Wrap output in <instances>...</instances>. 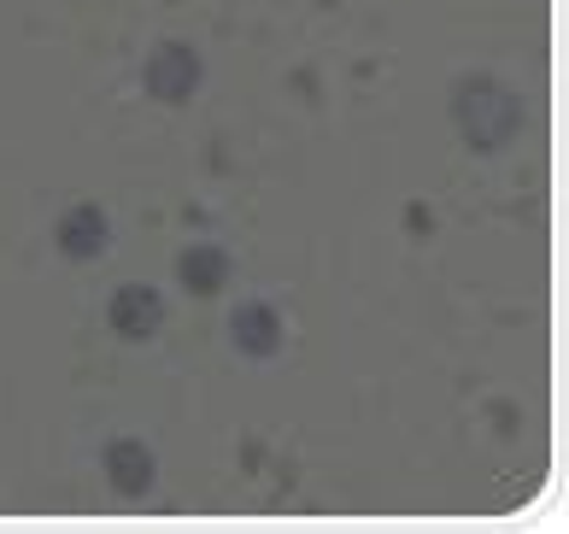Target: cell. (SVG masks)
<instances>
[{
  "label": "cell",
  "mask_w": 569,
  "mask_h": 534,
  "mask_svg": "<svg viewBox=\"0 0 569 534\" xmlns=\"http://www.w3.org/2000/svg\"><path fill=\"white\" fill-rule=\"evenodd\" d=\"M452 123L476 154H505V147L522 136L529 112H522V100L505 89L499 77H463L452 89Z\"/></svg>",
  "instance_id": "cell-1"
},
{
  "label": "cell",
  "mask_w": 569,
  "mask_h": 534,
  "mask_svg": "<svg viewBox=\"0 0 569 534\" xmlns=\"http://www.w3.org/2000/svg\"><path fill=\"white\" fill-rule=\"evenodd\" d=\"M200 77H206V66H200V53L188 48V41H159V48L141 59V89L153 100H164V106L194 100Z\"/></svg>",
  "instance_id": "cell-2"
},
{
  "label": "cell",
  "mask_w": 569,
  "mask_h": 534,
  "mask_svg": "<svg viewBox=\"0 0 569 534\" xmlns=\"http://www.w3.org/2000/svg\"><path fill=\"white\" fill-rule=\"evenodd\" d=\"M107 317L123 340H153L159 324H164V300H159V288H147V283H123L107 300Z\"/></svg>",
  "instance_id": "cell-3"
},
{
  "label": "cell",
  "mask_w": 569,
  "mask_h": 534,
  "mask_svg": "<svg viewBox=\"0 0 569 534\" xmlns=\"http://www.w3.org/2000/svg\"><path fill=\"white\" fill-rule=\"evenodd\" d=\"M53 241H59V253H66V259L89 265V259H100V253H107L112 224H107V211H100V206H71L66 218H59Z\"/></svg>",
  "instance_id": "cell-4"
},
{
  "label": "cell",
  "mask_w": 569,
  "mask_h": 534,
  "mask_svg": "<svg viewBox=\"0 0 569 534\" xmlns=\"http://www.w3.org/2000/svg\"><path fill=\"white\" fill-rule=\"evenodd\" d=\"M229 347H236L241 358H277L282 347V317L270 312V306H241L236 317H229Z\"/></svg>",
  "instance_id": "cell-5"
},
{
  "label": "cell",
  "mask_w": 569,
  "mask_h": 534,
  "mask_svg": "<svg viewBox=\"0 0 569 534\" xmlns=\"http://www.w3.org/2000/svg\"><path fill=\"white\" fill-rule=\"evenodd\" d=\"M153 476H159V464L141 441H112L107 446V482H112L118 500H141L147 487H153Z\"/></svg>",
  "instance_id": "cell-6"
},
{
  "label": "cell",
  "mask_w": 569,
  "mask_h": 534,
  "mask_svg": "<svg viewBox=\"0 0 569 534\" xmlns=\"http://www.w3.org/2000/svg\"><path fill=\"white\" fill-rule=\"evenodd\" d=\"M177 283L194 294V300H212V294L229 288V253L223 247H188L182 259H177Z\"/></svg>",
  "instance_id": "cell-7"
}]
</instances>
